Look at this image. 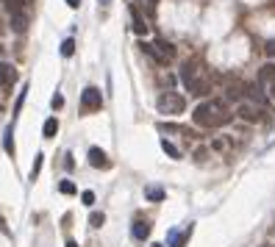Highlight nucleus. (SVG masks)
<instances>
[{
	"label": "nucleus",
	"mask_w": 275,
	"mask_h": 247,
	"mask_svg": "<svg viewBox=\"0 0 275 247\" xmlns=\"http://www.w3.org/2000/svg\"><path fill=\"white\" fill-rule=\"evenodd\" d=\"M56 131H59V119H56V117H50L47 122H45V128H42L45 139H53V136H56Z\"/></svg>",
	"instance_id": "14"
},
{
	"label": "nucleus",
	"mask_w": 275,
	"mask_h": 247,
	"mask_svg": "<svg viewBox=\"0 0 275 247\" xmlns=\"http://www.w3.org/2000/svg\"><path fill=\"white\" fill-rule=\"evenodd\" d=\"M72 53H75V42H72V39H64V42H61V56L69 59Z\"/></svg>",
	"instance_id": "18"
},
{
	"label": "nucleus",
	"mask_w": 275,
	"mask_h": 247,
	"mask_svg": "<svg viewBox=\"0 0 275 247\" xmlns=\"http://www.w3.org/2000/svg\"><path fill=\"white\" fill-rule=\"evenodd\" d=\"M81 200H84V205H92V203H95V192H84Z\"/></svg>",
	"instance_id": "23"
},
{
	"label": "nucleus",
	"mask_w": 275,
	"mask_h": 247,
	"mask_svg": "<svg viewBox=\"0 0 275 247\" xmlns=\"http://www.w3.org/2000/svg\"><path fill=\"white\" fill-rule=\"evenodd\" d=\"M248 97H250V103H256V106H264V103H267V94L261 92V86H258V84L248 86Z\"/></svg>",
	"instance_id": "11"
},
{
	"label": "nucleus",
	"mask_w": 275,
	"mask_h": 247,
	"mask_svg": "<svg viewBox=\"0 0 275 247\" xmlns=\"http://www.w3.org/2000/svg\"><path fill=\"white\" fill-rule=\"evenodd\" d=\"M192 119L200 128H220V125H228L233 119V114L228 111L225 100H203L198 109L192 111Z\"/></svg>",
	"instance_id": "1"
},
{
	"label": "nucleus",
	"mask_w": 275,
	"mask_h": 247,
	"mask_svg": "<svg viewBox=\"0 0 275 247\" xmlns=\"http://www.w3.org/2000/svg\"><path fill=\"white\" fill-rule=\"evenodd\" d=\"M109 3H112V0H100V6H109Z\"/></svg>",
	"instance_id": "33"
},
{
	"label": "nucleus",
	"mask_w": 275,
	"mask_h": 247,
	"mask_svg": "<svg viewBox=\"0 0 275 247\" xmlns=\"http://www.w3.org/2000/svg\"><path fill=\"white\" fill-rule=\"evenodd\" d=\"M150 200H164V189H159V186H147V192H145Z\"/></svg>",
	"instance_id": "19"
},
{
	"label": "nucleus",
	"mask_w": 275,
	"mask_h": 247,
	"mask_svg": "<svg viewBox=\"0 0 275 247\" xmlns=\"http://www.w3.org/2000/svg\"><path fill=\"white\" fill-rule=\"evenodd\" d=\"M0 230H3V233H9V228H6V220H3V217H0Z\"/></svg>",
	"instance_id": "31"
},
{
	"label": "nucleus",
	"mask_w": 275,
	"mask_h": 247,
	"mask_svg": "<svg viewBox=\"0 0 275 247\" xmlns=\"http://www.w3.org/2000/svg\"><path fill=\"white\" fill-rule=\"evenodd\" d=\"M267 53H270V56H275V42H267Z\"/></svg>",
	"instance_id": "30"
},
{
	"label": "nucleus",
	"mask_w": 275,
	"mask_h": 247,
	"mask_svg": "<svg viewBox=\"0 0 275 247\" xmlns=\"http://www.w3.org/2000/svg\"><path fill=\"white\" fill-rule=\"evenodd\" d=\"M131 236L137 239V242H145L147 236H150V225H147V222H134V225H131Z\"/></svg>",
	"instance_id": "10"
},
{
	"label": "nucleus",
	"mask_w": 275,
	"mask_h": 247,
	"mask_svg": "<svg viewBox=\"0 0 275 247\" xmlns=\"http://www.w3.org/2000/svg\"><path fill=\"white\" fill-rule=\"evenodd\" d=\"M64 167H67V170H72V167H75V164H72V156H64Z\"/></svg>",
	"instance_id": "27"
},
{
	"label": "nucleus",
	"mask_w": 275,
	"mask_h": 247,
	"mask_svg": "<svg viewBox=\"0 0 275 247\" xmlns=\"http://www.w3.org/2000/svg\"><path fill=\"white\" fill-rule=\"evenodd\" d=\"M86 156H89V164L97 167V170H106V167H109V158H106V153L100 150V147H89Z\"/></svg>",
	"instance_id": "8"
},
{
	"label": "nucleus",
	"mask_w": 275,
	"mask_h": 247,
	"mask_svg": "<svg viewBox=\"0 0 275 247\" xmlns=\"http://www.w3.org/2000/svg\"><path fill=\"white\" fill-rule=\"evenodd\" d=\"M81 106H84V111H100V106H103L100 89H95V86H86L84 92H81Z\"/></svg>",
	"instance_id": "6"
},
{
	"label": "nucleus",
	"mask_w": 275,
	"mask_h": 247,
	"mask_svg": "<svg viewBox=\"0 0 275 247\" xmlns=\"http://www.w3.org/2000/svg\"><path fill=\"white\" fill-rule=\"evenodd\" d=\"M181 81L186 86V92L189 94H198V97H206L211 92V81L206 78V72L195 64V61H186L183 67H181Z\"/></svg>",
	"instance_id": "2"
},
{
	"label": "nucleus",
	"mask_w": 275,
	"mask_h": 247,
	"mask_svg": "<svg viewBox=\"0 0 275 247\" xmlns=\"http://www.w3.org/2000/svg\"><path fill=\"white\" fill-rule=\"evenodd\" d=\"M42 158H45L42 153L36 156V161H34V170H31V178H36V172H39V167H42Z\"/></svg>",
	"instance_id": "24"
},
{
	"label": "nucleus",
	"mask_w": 275,
	"mask_h": 247,
	"mask_svg": "<svg viewBox=\"0 0 275 247\" xmlns=\"http://www.w3.org/2000/svg\"><path fill=\"white\" fill-rule=\"evenodd\" d=\"M267 92H270V97L275 100V81H270V84H267Z\"/></svg>",
	"instance_id": "28"
},
{
	"label": "nucleus",
	"mask_w": 275,
	"mask_h": 247,
	"mask_svg": "<svg viewBox=\"0 0 275 247\" xmlns=\"http://www.w3.org/2000/svg\"><path fill=\"white\" fill-rule=\"evenodd\" d=\"M156 109L161 111V114L178 117L181 111L186 109V100H183L178 92H161V94H159V100H156Z\"/></svg>",
	"instance_id": "3"
},
{
	"label": "nucleus",
	"mask_w": 275,
	"mask_h": 247,
	"mask_svg": "<svg viewBox=\"0 0 275 247\" xmlns=\"http://www.w3.org/2000/svg\"><path fill=\"white\" fill-rule=\"evenodd\" d=\"M236 117H242L245 122H261V119H264V109H261V106H256V103L245 100V103H239Z\"/></svg>",
	"instance_id": "5"
},
{
	"label": "nucleus",
	"mask_w": 275,
	"mask_h": 247,
	"mask_svg": "<svg viewBox=\"0 0 275 247\" xmlns=\"http://www.w3.org/2000/svg\"><path fill=\"white\" fill-rule=\"evenodd\" d=\"M267 247H275V245H267Z\"/></svg>",
	"instance_id": "34"
},
{
	"label": "nucleus",
	"mask_w": 275,
	"mask_h": 247,
	"mask_svg": "<svg viewBox=\"0 0 275 247\" xmlns=\"http://www.w3.org/2000/svg\"><path fill=\"white\" fill-rule=\"evenodd\" d=\"M161 150L167 156H170V158H181V150L175 145H172V142H167V139H161Z\"/></svg>",
	"instance_id": "15"
},
{
	"label": "nucleus",
	"mask_w": 275,
	"mask_h": 247,
	"mask_svg": "<svg viewBox=\"0 0 275 247\" xmlns=\"http://www.w3.org/2000/svg\"><path fill=\"white\" fill-rule=\"evenodd\" d=\"M67 247H78V242H67Z\"/></svg>",
	"instance_id": "32"
},
{
	"label": "nucleus",
	"mask_w": 275,
	"mask_h": 247,
	"mask_svg": "<svg viewBox=\"0 0 275 247\" xmlns=\"http://www.w3.org/2000/svg\"><path fill=\"white\" fill-rule=\"evenodd\" d=\"M131 31H134L137 36L147 34V25H145V20H142V14H139L137 6H131Z\"/></svg>",
	"instance_id": "9"
},
{
	"label": "nucleus",
	"mask_w": 275,
	"mask_h": 247,
	"mask_svg": "<svg viewBox=\"0 0 275 247\" xmlns=\"http://www.w3.org/2000/svg\"><path fill=\"white\" fill-rule=\"evenodd\" d=\"M59 192H64V195H75L78 189H75V183H72V180H61V183H59Z\"/></svg>",
	"instance_id": "20"
},
{
	"label": "nucleus",
	"mask_w": 275,
	"mask_h": 247,
	"mask_svg": "<svg viewBox=\"0 0 275 247\" xmlns=\"http://www.w3.org/2000/svg\"><path fill=\"white\" fill-rule=\"evenodd\" d=\"M0 3H3L11 14H14V11H23V6H25V0H0Z\"/></svg>",
	"instance_id": "17"
},
{
	"label": "nucleus",
	"mask_w": 275,
	"mask_h": 247,
	"mask_svg": "<svg viewBox=\"0 0 275 247\" xmlns=\"http://www.w3.org/2000/svg\"><path fill=\"white\" fill-rule=\"evenodd\" d=\"M270 81H275V64H264L258 72V86H267Z\"/></svg>",
	"instance_id": "13"
},
{
	"label": "nucleus",
	"mask_w": 275,
	"mask_h": 247,
	"mask_svg": "<svg viewBox=\"0 0 275 247\" xmlns=\"http://www.w3.org/2000/svg\"><path fill=\"white\" fill-rule=\"evenodd\" d=\"M3 145H6V153H14V142H11V125L6 131V139H3Z\"/></svg>",
	"instance_id": "22"
},
{
	"label": "nucleus",
	"mask_w": 275,
	"mask_h": 247,
	"mask_svg": "<svg viewBox=\"0 0 275 247\" xmlns=\"http://www.w3.org/2000/svg\"><path fill=\"white\" fill-rule=\"evenodd\" d=\"M150 3H153V0H150Z\"/></svg>",
	"instance_id": "35"
},
{
	"label": "nucleus",
	"mask_w": 275,
	"mask_h": 247,
	"mask_svg": "<svg viewBox=\"0 0 275 247\" xmlns=\"http://www.w3.org/2000/svg\"><path fill=\"white\" fill-rule=\"evenodd\" d=\"M17 84V67L9 64V61H0V86L9 89V86Z\"/></svg>",
	"instance_id": "7"
},
{
	"label": "nucleus",
	"mask_w": 275,
	"mask_h": 247,
	"mask_svg": "<svg viewBox=\"0 0 275 247\" xmlns=\"http://www.w3.org/2000/svg\"><path fill=\"white\" fill-rule=\"evenodd\" d=\"M61 106H64V97H61V94H56V97H53V109H61Z\"/></svg>",
	"instance_id": "25"
},
{
	"label": "nucleus",
	"mask_w": 275,
	"mask_h": 247,
	"mask_svg": "<svg viewBox=\"0 0 275 247\" xmlns=\"http://www.w3.org/2000/svg\"><path fill=\"white\" fill-rule=\"evenodd\" d=\"M103 220H106V214L103 211H95L89 222H92V228H100V225H103Z\"/></svg>",
	"instance_id": "21"
},
{
	"label": "nucleus",
	"mask_w": 275,
	"mask_h": 247,
	"mask_svg": "<svg viewBox=\"0 0 275 247\" xmlns=\"http://www.w3.org/2000/svg\"><path fill=\"white\" fill-rule=\"evenodd\" d=\"M242 89H245L242 84H231V86H228V92H225V97H228V100H239V97H242Z\"/></svg>",
	"instance_id": "16"
},
{
	"label": "nucleus",
	"mask_w": 275,
	"mask_h": 247,
	"mask_svg": "<svg viewBox=\"0 0 275 247\" xmlns=\"http://www.w3.org/2000/svg\"><path fill=\"white\" fill-rule=\"evenodd\" d=\"M142 47H145V53L150 56V59H156L159 64H170V61L175 59V47H172L167 39H156V42L142 45Z\"/></svg>",
	"instance_id": "4"
},
{
	"label": "nucleus",
	"mask_w": 275,
	"mask_h": 247,
	"mask_svg": "<svg viewBox=\"0 0 275 247\" xmlns=\"http://www.w3.org/2000/svg\"><path fill=\"white\" fill-rule=\"evenodd\" d=\"M11 28H14V34H23L28 28V17L23 11H14V14H11Z\"/></svg>",
	"instance_id": "12"
},
{
	"label": "nucleus",
	"mask_w": 275,
	"mask_h": 247,
	"mask_svg": "<svg viewBox=\"0 0 275 247\" xmlns=\"http://www.w3.org/2000/svg\"><path fill=\"white\" fill-rule=\"evenodd\" d=\"M64 3H67L69 9H78V6H81V0H64Z\"/></svg>",
	"instance_id": "29"
},
{
	"label": "nucleus",
	"mask_w": 275,
	"mask_h": 247,
	"mask_svg": "<svg viewBox=\"0 0 275 247\" xmlns=\"http://www.w3.org/2000/svg\"><path fill=\"white\" fill-rule=\"evenodd\" d=\"M211 147H214V150H225V147H228V145H225L223 139H214V145H211Z\"/></svg>",
	"instance_id": "26"
}]
</instances>
